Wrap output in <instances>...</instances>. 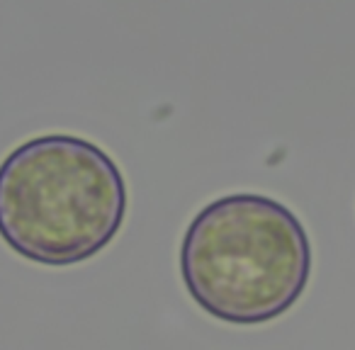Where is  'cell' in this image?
Wrapping results in <instances>:
<instances>
[{
  "instance_id": "cell-1",
  "label": "cell",
  "mask_w": 355,
  "mask_h": 350,
  "mask_svg": "<svg viewBox=\"0 0 355 350\" xmlns=\"http://www.w3.org/2000/svg\"><path fill=\"white\" fill-rule=\"evenodd\" d=\"M124 212L122 170L83 137L42 134L0 163V236L27 261H88L122 229Z\"/></svg>"
},
{
  "instance_id": "cell-2",
  "label": "cell",
  "mask_w": 355,
  "mask_h": 350,
  "mask_svg": "<svg viewBox=\"0 0 355 350\" xmlns=\"http://www.w3.org/2000/svg\"><path fill=\"white\" fill-rule=\"evenodd\" d=\"M180 272L190 297L227 324L256 326L290 311L311 275L302 222L277 200L236 193L202 207L185 231Z\"/></svg>"
}]
</instances>
